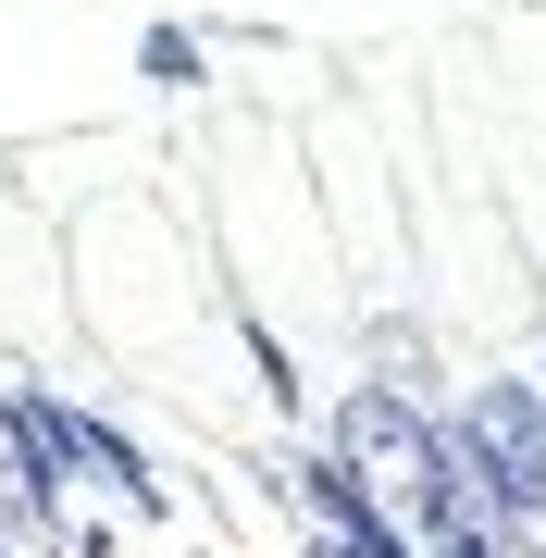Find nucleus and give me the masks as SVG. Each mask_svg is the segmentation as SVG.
<instances>
[{
    "label": "nucleus",
    "instance_id": "1",
    "mask_svg": "<svg viewBox=\"0 0 546 558\" xmlns=\"http://www.w3.org/2000/svg\"><path fill=\"white\" fill-rule=\"evenodd\" d=\"M447 435L472 447V472L497 484L509 521H546V398H534V385H485Z\"/></svg>",
    "mask_w": 546,
    "mask_h": 558
},
{
    "label": "nucleus",
    "instance_id": "2",
    "mask_svg": "<svg viewBox=\"0 0 546 558\" xmlns=\"http://www.w3.org/2000/svg\"><path fill=\"white\" fill-rule=\"evenodd\" d=\"M149 87H199V38H186V25L149 38Z\"/></svg>",
    "mask_w": 546,
    "mask_h": 558
}]
</instances>
